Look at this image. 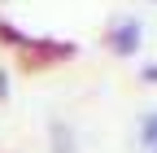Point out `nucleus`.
I'll use <instances>...</instances> for the list:
<instances>
[{
	"instance_id": "obj_1",
	"label": "nucleus",
	"mask_w": 157,
	"mask_h": 153,
	"mask_svg": "<svg viewBox=\"0 0 157 153\" xmlns=\"http://www.w3.org/2000/svg\"><path fill=\"white\" fill-rule=\"evenodd\" d=\"M135 40H140V26H135V22H127L122 31L113 35V48H118V53H135Z\"/></svg>"
},
{
	"instance_id": "obj_2",
	"label": "nucleus",
	"mask_w": 157,
	"mask_h": 153,
	"mask_svg": "<svg viewBox=\"0 0 157 153\" xmlns=\"http://www.w3.org/2000/svg\"><path fill=\"white\" fill-rule=\"evenodd\" d=\"M140 131H144V144H148V149L157 153V114H148V118H144V127H140Z\"/></svg>"
}]
</instances>
